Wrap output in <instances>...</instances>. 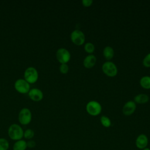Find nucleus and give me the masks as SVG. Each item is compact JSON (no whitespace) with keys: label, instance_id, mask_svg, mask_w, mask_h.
<instances>
[{"label":"nucleus","instance_id":"nucleus-1","mask_svg":"<svg viewBox=\"0 0 150 150\" xmlns=\"http://www.w3.org/2000/svg\"><path fill=\"white\" fill-rule=\"evenodd\" d=\"M23 129L18 124H11L8 129V134L9 137L12 140L15 141L22 139L23 138Z\"/></svg>","mask_w":150,"mask_h":150},{"label":"nucleus","instance_id":"nucleus-2","mask_svg":"<svg viewBox=\"0 0 150 150\" xmlns=\"http://www.w3.org/2000/svg\"><path fill=\"white\" fill-rule=\"evenodd\" d=\"M39 77L38 71L36 68L30 66L24 71V79L29 84H33L37 81Z\"/></svg>","mask_w":150,"mask_h":150},{"label":"nucleus","instance_id":"nucleus-3","mask_svg":"<svg viewBox=\"0 0 150 150\" xmlns=\"http://www.w3.org/2000/svg\"><path fill=\"white\" fill-rule=\"evenodd\" d=\"M86 111L91 115L96 116L100 114L102 107L100 103L97 101L92 100L88 102L86 104Z\"/></svg>","mask_w":150,"mask_h":150},{"label":"nucleus","instance_id":"nucleus-4","mask_svg":"<svg viewBox=\"0 0 150 150\" xmlns=\"http://www.w3.org/2000/svg\"><path fill=\"white\" fill-rule=\"evenodd\" d=\"M32 112L28 108H23L18 114V120L20 124L23 125H28L32 120Z\"/></svg>","mask_w":150,"mask_h":150},{"label":"nucleus","instance_id":"nucleus-5","mask_svg":"<svg viewBox=\"0 0 150 150\" xmlns=\"http://www.w3.org/2000/svg\"><path fill=\"white\" fill-rule=\"evenodd\" d=\"M103 71L109 77H114L118 73L117 66L111 61L104 62L102 65Z\"/></svg>","mask_w":150,"mask_h":150},{"label":"nucleus","instance_id":"nucleus-6","mask_svg":"<svg viewBox=\"0 0 150 150\" xmlns=\"http://www.w3.org/2000/svg\"><path fill=\"white\" fill-rule=\"evenodd\" d=\"M15 90L21 94H26L30 90V84L24 79H18L14 83Z\"/></svg>","mask_w":150,"mask_h":150},{"label":"nucleus","instance_id":"nucleus-7","mask_svg":"<svg viewBox=\"0 0 150 150\" xmlns=\"http://www.w3.org/2000/svg\"><path fill=\"white\" fill-rule=\"evenodd\" d=\"M56 57L57 60L61 64H67L71 58V54L67 49L63 47H60L56 51Z\"/></svg>","mask_w":150,"mask_h":150},{"label":"nucleus","instance_id":"nucleus-8","mask_svg":"<svg viewBox=\"0 0 150 150\" xmlns=\"http://www.w3.org/2000/svg\"><path fill=\"white\" fill-rule=\"evenodd\" d=\"M70 39L71 42L76 45H81L85 42V35L79 30L75 29L73 30L70 34Z\"/></svg>","mask_w":150,"mask_h":150},{"label":"nucleus","instance_id":"nucleus-9","mask_svg":"<svg viewBox=\"0 0 150 150\" xmlns=\"http://www.w3.org/2000/svg\"><path fill=\"white\" fill-rule=\"evenodd\" d=\"M28 96L34 101H39L43 98V91L38 88H32L28 92Z\"/></svg>","mask_w":150,"mask_h":150},{"label":"nucleus","instance_id":"nucleus-10","mask_svg":"<svg viewBox=\"0 0 150 150\" xmlns=\"http://www.w3.org/2000/svg\"><path fill=\"white\" fill-rule=\"evenodd\" d=\"M148 144V137L144 134H139L135 139V145L137 148L139 149H143L147 147Z\"/></svg>","mask_w":150,"mask_h":150},{"label":"nucleus","instance_id":"nucleus-11","mask_svg":"<svg viewBox=\"0 0 150 150\" xmlns=\"http://www.w3.org/2000/svg\"><path fill=\"white\" fill-rule=\"evenodd\" d=\"M136 108V103L134 101H128L122 107V112L125 115H130L135 112Z\"/></svg>","mask_w":150,"mask_h":150},{"label":"nucleus","instance_id":"nucleus-12","mask_svg":"<svg viewBox=\"0 0 150 150\" xmlns=\"http://www.w3.org/2000/svg\"><path fill=\"white\" fill-rule=\"evenodd\" d=\"M97 58L93 54H89L83 60V65L86 68H91L96 63Z\"/></svg>","mask_w":150,"mask_h":150},{"label":"nucleus","instance_id":"nucleus-13","mask_svg":"<svg viewBox=\"0 0 150 150\" xmlns=\"http://www.w3.org/2000/svg\"><path fill=\"white\" fill-rule=\"evenodd\" d=\"M149 97L146 94H138L134 98V101L138 104H145L149 101Z\"/></svg>","mask_w":150,"mask_h":150},{"label":"nucleus","instance_id":"nucleus-14","mask_svg":"<svg viewBox=\"0 0 150 150\" xmlns=\"http://www.w3.org/2000/svg\"><path fill=\"white\" fill-rule=\"evenodd\" d=\"M27 148L26 141L23 139H20L15 141L13 145V150H26Z\"/></svg>","mask_w":150,"mask_h":150},{"label":"nucleus","instance_id":"nucleus-15","mask_svg":"<svg viewBox=\"0 0 150 150\" xmlns=\"http://www.w3.org/2000/svg\"><path fill=\"white\" fill-rule=\"evenodd\" d=\"M103 56L107 60H111L114 55V50L113 48L110 46H105L103 51Z\"/></svg>","mask_w":150,"mask_h":150},{"label":"nucleus","instance_id":"nucleus-16","mask_svg":"<svg viewBox=\"0 0 150 150\" xmlns=\"http://www.w3.org/2000/svg\"><path fill=\"white\" fill-rule=\"evenodd\" d=\"M140 85L145 89L150 88V76H144L142 77L139 80Z\"/></svg>","mask_w":150,"mask_h":150},{"label":"nucleus","instance_id":"nucleus-17","mask_svg":"<svg viewBox=\"0 0 150 150\" xmlns=\"http://www.w3.org/2000/svg\"><path fill=\"white\" fill-rule=\"evenodd\" d=\"M100 122L102 125L105 128H108L111 125V121L110 119L105 115H102L100 117Z\"/></svg>","mask_w":150,"mask_h":150},{"label":"nucleus","instance_id":"nucleus-18","mask_svg":"<svg viewBox=\"0 0 150 150\" xmlns=\"http://www.w3.org/2000/svg\"><path fill=\"white\" fill-rule=\"evenodd\" d=\"M9 148L8 141L4 138H0V150H8Z\"/></svg>","mask_w":150,"mask_h":150},{"label":"nucleus","instance_id":"nucleus-19","mask_svg":"<svg viewBox=\"0 0 150 150\" xmlns=\"http://www.w3.org/2000/svg\"><path fill=\"white\" fill-rule=\"evenodd\" d=\"M34 135H35L34 131L32 129L28 128V129H26L25 131H24L23 137L26 139H28V140L32 139L33 138Z\"/></svg>","mask_w":150,"mask_h":150},{"label":"nucleus","instance_id":"nucleus-20","mask_svg":"<svg viewBox=\"0 0 150 150\" xmlns=\"http://www.w3.org/2000/svg\"><path fill=\"white\" fill-rule=\"evenodd\" d=\"M84 48L85 51L89 54H92L95 50L94 45L91 42H87L85 43Z\"/></svg>","mask_w":150,"mask_h":150},{"label":"nucleus","instance_id":"nucleus-21","mask_svg":"<svg viewBox=\"0 0 150 150\" xmlns=\"http://www.w3.org/2000/svg\"><path fill=\"white\" fill-rule=\"evenodd\" d=\"M143 65L146 67H150V53H148L143 59Z\"/></svg>","mask_w":150,"mask_h":150},{"label":"nucleus","instance_id":"nucleus-22","mask_svg":"<svg viewBox=\"0 0 150 150\" xmlns=\"http://www.w3.org/2000/svg\"><path fill=\"white\" fill-rule=\"evenodd\" d=\"M69 66L66 63L61 64L60 66H59V70L63 74L67 73L69 71Z\"/></svg>","mask_w":150,"mask_h":150},{"label":"nucleus","instance_id":"nucleus-23","mask_svg":"<svg viewBox=\"0 0 150 150\" xmlns=\"http://www.w3.org/2000/svg\"><path fill=\"white\" fill-rule=\"evenodd\" d=\"M27 144V148H33L36 146V142L33 140H29L28 142H26Z\"/></svg>","mask_w":150,"mask_h":150},{"label":"nucleus","instance_id":"nucleus-24","mask_svg":"<svg viewBox=\"0 0 150 150\" xmlns=\"http://www.w3.org/2000/svg\"><path fill=\"white\" fill-rule=\"evenodd\" d=\"M93 2V0H83L81 1L83 5L84 6H86V7L91 6L92 5Z\"/></svg>","mask_w":150,"mask_h":150},{"label":"nucleus","instance_id":"nucleus-25","mask_svg":"<svg viewBox=\"0 0 150 150\" xmlns=\"http://www.w3.org/2000/svg\"><path fill=\"white\" fill-rule=\"evenodd\" d=\"M142 150H150V148H148V147H146V148H144V149H143Z\"/></svg>","mask_w":150,"mask_h":150}]
</instances>
